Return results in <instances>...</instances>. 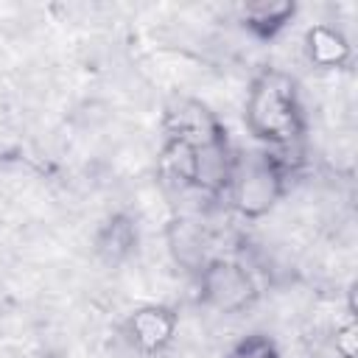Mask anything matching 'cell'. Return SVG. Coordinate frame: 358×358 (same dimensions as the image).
I'll use <instances>...</instances> for the list:
<instances>
[{
    "label": "cell",
    "mask_w": 358,
    "mask_h": 358,
    "mask_svg": "<svg viewBox=\"0 0 358 358\" xmlns=\"http://www.w3.org/2000/svg\"><path fill=\"white\" fill-rule=\"evenodd\" d=\"M246 126L260 143L271 148L294 145L305 134V112L299 103L296 78L274 67L257 73L246 95Z\"/></svg>",
    "instance_id": "6da1fadb"
},
{
    "label": "cell",
    "mask_w": 358,
    "mask_h": 358,
    "mask_svg": "<svg viewBox=\"0 0 358 358\" xmlns=\"http://www.w3.org/2000/svg\"><path fill=\"white\" fill-rule=\"evenodd\" d=\"M285 182V165L271 151H252L232 157V171L227 182V193L235 204V210L246 218H260L268 213Z\"/></svg>",
    "instance_id": "7a4b0ae2"
},
{
    "label": "cell",
    "mask_w": 358,
    "mask_h": 358,
    "mask_svg": "<svg viewBox=\"0 0 358 358\" xmlns=\"http://www.w3.org/2000/svg\"><path fill=\"white\" fill-rule=\"evenodd\" d=\"M201 302L218 313H238L257 296L252 274L232 260H210L199 268Z\"/></svg>",
    "instance_id": "3957f363"
},
{
    "label": "cell",
    "mask_w": 358,
    "mask_h": 358,
    "mask_svg": "<svg viewBox=\"0 0 358 358\" xmlns=\"http://www.w3.org/2000/svg\"><path fill=\"white\" fill-rule=\"evenodd\" d=\"M215 143H227V131L218 117L201 101H179L165 115V145L173 148H207Z\"/></svg>",
    "instance_id": "277c9868"
},
{
    "label": "cell",
    "mask_w": 358,
    "mask_h": 358,
    "mask_svg": "<svg viewBox=\"0 0 358 358\" xmlns=\"http://www.w3.org/2000/svg\"><path fill=\"white\" fill-rule=\"evenodd\" d=\"M176 324L179 319L168 305H143L129 316L126 336L140 352L154 355V352H162L173 341Z\"/></svg>",
    "instance_id": "5b68a950"
},
{
    "label": "cell",
    "mask_w": 358,
    "mask_h": 358,
    "mask_svg": "<svg viewBox=\"0 0 358 358\" xmlns=\"http://www.w3.org/2000/svg\"><path fill=\"white\" fill-rule=\"evenodd\" d=\"M305 53L308 59L316 64V67H341L347 64L350 59V42L341 31L324 25V22H316L305 31Z\"/></svg>",
    "instance_id": "8992f818"
},
{
    "label": "cell",
    "mask_w": 358,
    "mask_h": 358,
    "mask_svg": "<svg viewBox=\"0 0 358 358\" xmlns=\"http://www.w3.org/2000/svg\"><path fill=\"white\" fill-rule=\"evenodd\" d=\"M296 14V6L291 0H268V3H249L243 6V25L260 36V39H271L277 36L291 17Z\"/></svg>",
    "instance_id": "52a82bcc"
},
{
    "label": "cell",
    "mask_w": 358,
    "mask_h": 358,
    "mask_svg": "<svg viewBox=\"0 0 358 358\" xmlns=\"http://www.w3.org/2000/svg\"><path fill=\"white\" fill-rule=\"evenodd\" d=\"M134 246H137V227H134V221H131L126 213L112 215V218L101 227V232H98V238H95L98 255H101L103 260H109V263H117V260L129 257V255L134 252Z\"/></svg>",
    "instance_id": "ba28073f"
},
{
    "label": "cell",
    "mask_w": 358,
    "mask_h": 358,
    "mask_svg": "<svg viewBox=\"0 0 358 358\" xmlns=\"http://www.w3.org/2000/svg\"><path fill=\"white\" fill-rule=\"evenodd\" d=\"M229 358H282V352H280V347H277L268 336L255 333V336H246V338L229 352Z\"/></svg>",
    "instance_id": "9c48e42d"
},
{
    "label": "cell",
    "mask_w": 358,
    "mask_h": 358,
    "mask_svg": "<svg viewBox=\"0 0 358 358\" xmlns=\"http://www.w3.org/2000/svg\"><path fill=\"white\" fill-rule=\"evenodd\" d=\"M336 350L344 358H355V324H347L338 336H336Z\"/></svg>",
    "instance_id": "30bf717a"
}]
</instances>
